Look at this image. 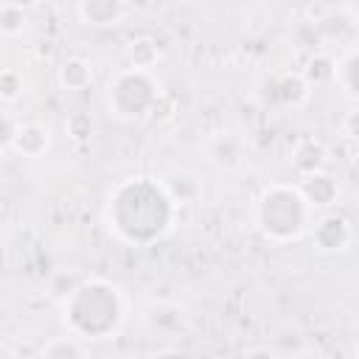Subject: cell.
<instances>
[{"mask_svg": "<svg viewBox=\"0 0 359 359\" xmlns=\"http://www.w3.org/2000/svg\"><path fill=\"white\" fill-rule=\"evenodd\" d=\"M174 213L177 202L168 196L163 180L151 177H129L107 199L109 230L132 247L157 241L171 227Z\"/></svg>", "mask_w": 359, "mask_h": 359, "instance_id": "obj_1", "label": "cell"}, {"mask_svg": "<svg viewBox=\"0 0 359 359\" xmlns=\"http://www.w3.org/2000/svg\"><path fill=\"white\" fill-rule=\"evenodd\" d=\"M123 294L115 283L93 278L67 292L62 303V320L67 334L87 339L112 337L123 323Z\"/></svg>", "mask_w": 359, "mask_h": 359, "instance_id": "obj_2", "label": "cell"}, {"mask_svg": "<svg viewBox=\"0 0 359 359\" xmlns=\"http://www.w3.org/2000/svg\"><path fill=\"white\" fill-rule=\"evenodd\" d=\"M314 205L306 199L300 185L292 182H272L261 191L252 208L255 230L272 244H289L311 233L314 224Z\"/></svg>", "mask_w": 359, "mask_h": 359, "instance_id": "obj_3", "label": "cell"}, {"mask_svg": "<svg viewBox=\"0 0 359 359\" xmlns=\"http://www.w3.org/2000/svg\"><path fill=\"white\" fill-rule=\"evenodd\" d=\"M104 101H107L109 115H115L118 121L132 123V121H140V118H146L149 112L157 109L160 84L154 81L151 70L123 67L115 76H109Z\"/></svg>", "mask_w": 359, "mask_h": 359, "instance_id": "obj_4", "label": "cell"}, {"mask_svg": "<svg viewBox=\"0 0 359 359\" xmlns=\"http://www.w3.org/2000/svg\"><path fill=\"white\" fill-rule=\"evenodd\" d=\"M309 236H311L314 247H317L320 252H325V255L345 252V250L353 244V227H351L348 216L334 213V210L317 216L314 224H311V233H309Z\"/></svg>", "mask_w": 359, "mask_h": 359, "instance_id": "obj_5", "label": "cell"}, {"mask_svg": "<svg viewBox=\"0 0 359 359\" xmlns=\"http://www.w3.org/2000/svg\"><path fill=\"white\" fill-rule=\"evenodd\" d=\"M76 17L93 28H109L126 17V0H76Z\"/></svg>", "mask_w": 359, "mask_h": 359, "instance_id": "obj_6", "label": "cell"}, {"mask_svg": "<svg viewBox=\"0 0 359 359\" xmlns=\"http://www.w3.org/2000/svg\"><path fill=\"white\" fill-rule=\"evenodd\" d=\"M8 149L20 151L22 157H42V154L50 149V129L42 126V123H34V121L17 123Z\"/></svg>", "mask_w": 359, "mask_h": 359, "instance_id": "obj_7", "label": "cell"}, {"mask_svg": "<svg viewBox=\"0 0 359 359\" xmlns=\"http://www.w3.org/2000/svg\"><path fill=\"white\" fill-rule=\"evenodd\" d=\"M328 163V149L323 140L317 137H300L292 149V165L300 177L306 174H314V171H323Z\"/></svg>", "mask_w": 359, "mask_h": 359, "instance_id": "obj_8", "label": "cell"}, {"mask_svg": "<svg viewBox=\"0 0 359 359\" xmlns=\"http://www.w3.org/2000/svg\"><path fill=\"white\" fill-rule=\"evenodd\" d=\"M297 185L303 188L306 199H309L317 210L331 208V205L337 202V196H339V188H337L334 177H331V174H325V168H323V171H314V174L300 177V182H297Z\"/></svg>", "mask_w": 359, "mask_h": 359, "instance_id": "obj_9", "label": "cell"}, {"mask_svg": "<svg viewBox=\"0 0 359 359\" xmlns=\"http://www.w3.org/2000/svg\"><path fill=\"white\" fill-rule=\"evenodd\" d=\"M143 320H146V325H149L154 334H177V331L185 328V314H182V309L174 306V303H165V300L151 303V306L146 309Z\"/></svg>", "mask_w": 359, "mask_h": 359, "instance_id": "obj_10", "label": "cell"}, {"mask_svg": "<svg viewBox=\"0 0 359 359\" xmlns=\"http://www.w3.org/2000/svg\"><path fill=\"white\" fill-rule=\"evenodd\" d=\"M208 154L216 165L222 168H236L244 157V143L236 137V135H216L210 143H208Z\"/></svg>", "mask_w": 359, "mask_h": 359, "instance_id": "obj_11", "label": "cell"}, {"mask_svg": "<svg viewBox=\"0 0 359 359\" xmlns=\"http://www.w3.org/2000/svg\"><path fill=\"white\" fill-rule=\"evenodd\" d=\"M163 185H165L168 196L177 202V208H180V205H191V202L199 196V182H196V177L188 174V171H168V174L163 177Z\"/></svg>", "mask_w": 359, "mask_h": 359, "instance_id": "obj_12", "label": "cell"}, {"mask_svg": "<svg viewBox=\"0 0 359 359\" xmlns=\"http://www.w3.org/2000/svg\"><path fill=\"white\" fill-rule=\"evenodd\" d=\"M90 81H93V67L81 56H70L59 67V84L65 90H84V87H90Z\"/></svg>", "mask_w": 359, "mask_h": 359, "instance_id": "obj_13", "label": "cell"}, {"mask_svg": "<svg viewBox=\"0 0 359 359\" xmlns=\"http://www.w3.org/2000/svg\"><path fill=\"white\" fill-rule=\"evenodd\" d=\"M345 95L359 98V48H351L337 62V79H334Z\"/></svg>", "mask_w": 359, "mask_h": 359, "instance_id": "obj_14", "label": "cell"}, {"mask_svg": "<svg viewBox=\"0 0 359 359\" xmlns=\"http://www.w3.org/2000/svg\"><path fill=\"white\" fill-rule=\"evenodd\" d=\"M126 59H129V67H143V70H151L160 59V48L151 36H137L129 42L126 48Z\"/></svg>", "mask_w": 359, "mask_h": 359, "instance_id": "obj_15", "label": "cell"}, {"mask_svg": "<svg viewBox=\"0 0 359 359\" xmlns=\"http://www.w3.org/2000/svg\"><path fill=\"white\" fill-rule=\"evenodd\" d=\"M39 353L48 356V359H79V356H87L90 351H87V345H84L81 337L70 334V337H56V339H50L48 345H42Z\"/></svg>", "mask_w": 359, "mask_h": 359, "instance_id": "obj_16", "label": "cell"}, {"mask_svg": "<svg viewBox=\"0 0 359 359\" xmlns=\"http://www.w3.org/2000/svg\"><path fill=\"white\" fill-rule=\"evenodd\" d=\"M309 90H311V84L303 79V73H286V76H280L275 93H278V98H280L283 104L297 107V104H303V101L309 98Z\"/></svg>", "mask_w": 359, "mask_h": 359, "instance_id": "obj_17", "label": "cell"}, {"mask_svg": "<svg viewBox=\"0 0 359 359\" xmlns=\"http://www.w3.org/2000/svg\"><path fill=\"white\" fill-rule=\"evenodd\" d=\"M303 79L314 87V84H328V81H334L337 79V62L331 59V56H325V53H314L309 62H306V67H303Z\"/></svg>", "mask_w": 359, "mask_h": 359, "instance_id": "obj_18", "label": "cell"}, {"mask_svg": "<svg viewBox=\"0 0 359 359\" xmlns=\"http://www.w3.org/2000/svg\"><path fill=\"white\" fill-rule=\"evenodd\" d=\"M0 28H3V34L6 36H17V34H22V28H25V20H28V11L25 8H20V6H14V3H3V14H0Z\"/></svg>", "mask_w": 359, "mask_h": 359, "instance_id": "obj_19", "label": "cell"}, {"mask_svg": "<svg viewBox=\"0 0 359 359\" xmlns=\"http://www.w3.org/2000/svg\"><path fill=\"white\" fill-rule=\"evenodd\" d=\"M22 87H25V79H22V73H17V70H3V76H0V95H3V101L6 104H14L20 95H22Z\"/></svg>", "mask_w": 359, "mask_h": 359, "instance_id": "obj_20", "label": "cell"}, {"mask_svg": "<svg viewBox=\"0 0 359 359\" xmlns=\"http://www.w3.org/2000/svg\"><path fill=\"white\" fill-rule=\"evenodd\" d=\"M65 129H67V135L73 140H87L95 132V123H93V118L87 112H73V115H67Z\"/></svg>", "mask_w": 359, "mask_h": 359, "instance_id": "obj_21", "label": "cell"}, {"mask_svg": "<svg viewBox=\"0 0 359 359\" xmlns=\"http://www.w3.org/2000/svg\"><path fill=\"white\" fill-rule=\"evenodd\" d=\"M342 135L353 143H359V107H351L345 115H342V123H339Z\"/></svg>", "mask_w": 359, "mask_h": 359, "instance_id": "obj_22", "label": "cell"}, {"mask_svg": "<svg viewBox=\"0 0 359 359\" xmlns=\"http://www.w3.org/2000/svg\"><path fill=\"white\" fill-rule=\"evenodd\" d=\"M345 14H348V20H351L353 25H359V0H348Z\"/></svg>", "mask_w": 359, "mask_h": 359, "instance_id": "obj_23", "label": "cell"}, {"mask_svg": "<svg viewBox=\"0 0 359 359\" xmlns=\"http://www.w3.org/2000/svg\"><path fill=\"white\" fill-rule=\"evenodd\" d=\"M6 3H14V6H20V8H25V11H28V8H34L39 0H6Z\"/></svg>", "mask_w": 359, "mask_h": 359, "instance_id": "obj_24", "label": "cell"}, {"mask_svg": "<svg viewBox=\"0 0 359 359\" xmlns=\"http://www.w3.org/2000/svg\"><path fill=\"white\" fill-rule=\"evenodd\" d=\"M353 171H356V177H359V154H356V160H353Z\"/></svg>", "mask_w": 359, "mask_h": 359, "instance_id": "obj_25", "label": "cell"}, {"mask_svg": "<svg viewBox=\"0 0 359 359\" xmlns=\"http://www.w3.org/2000/svg\"><path fill=\"white\" fill-rule=\"evenodd\" d=\"M356 353H359V345H356Z\"/></svg>", "mask_w": 359, "mask_h": 359, "instance_id": "obj_26", "label": "cell"}]
</instances>
